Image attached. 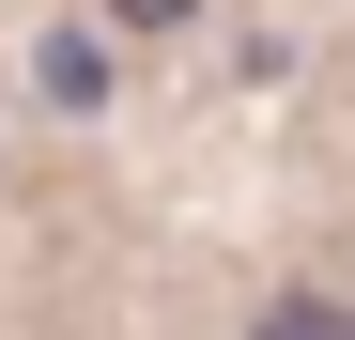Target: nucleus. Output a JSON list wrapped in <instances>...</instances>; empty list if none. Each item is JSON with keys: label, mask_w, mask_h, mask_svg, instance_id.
<instances>
[{"label": "nucleus", "mask_w": 355, "mask_h": 340, "mask_svg": "<svg viewBox=\"0 0 355 340\" xmlns=\"http://www.w3.org/2000/svg\"><path fill=\"white\" fill-rule=\"evenodd\" d=\"M108 16H124V31H170V16H201V0H108Z\"/></svg>", "instance_id": "nucleus-2"}, {"label": "nucleus", "mask_w": 355, "mask_h": 340, "mask_svg": "<svg viewBox=\"0 0 355 340\" xmlns=\"http://www.w3.org/2000/svg\"><path fill=\"white\" fill-rule=\"evenodd\" d=\"M248 340H355V309H340V294H263Z\"/></svg>", "instance_id": "nucleus-1"}]
</instances>
